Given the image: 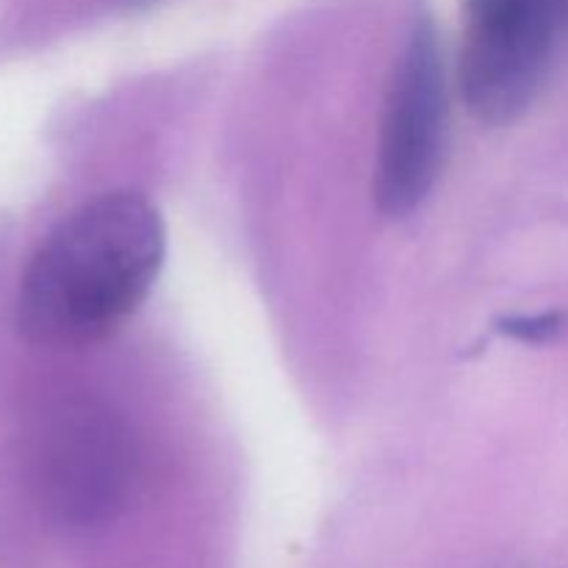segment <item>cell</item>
<instances>
[{"mask_svg":"<svg viewBox=\"0 0 568 568\" xmlns=\"http://www.w3.org/2000/svg\"><path fill=\"white\" fill-rule=\"evenodd\" d=\"M164 250V222L142 194L111 192L83 203L44 239L22 275V336L42 347L109 336L148 297Z\"/></svg>","mask_w":568,"mask_h":568,"instance_id":"1","label":"cell"},{"mask_svg":"<svg viewBox=\"0 0 568 568\" xmlns=\"http://www.w3.org/2000/svg\"><path fill=\"white\" fill-rule=\"evenodd\" d=\"M564 327V316L560 314H538V316H514V320L503 322V333L521 338V342L541 344L555 338Z\"/></svg>","mask_w":568,"mask_h":568,"instance_id":"5","label":"cell"},{"mask_svg":"<svg viewBox=\"0 0 568 568\" xmlns=\"http://www.w3.org/2000/svg\"><path fill=\"white\" fill-rule=\"evenodd\" d=\"M566 37L568 0H494L469 11L458 59V89L469 114L505 125L527 111Z\"/></svg>","mask_w":568,"mask_h":568,"instance_id":"2","label":"cell"},{"mask_svg":"<svg viewBox=\"0 0 568 568\" xmlns=\"http://www.w3.org/2000/svg\"><path fill=\"white\" fill-rule=\"evenodd\" d=\"M125 3H148V0H125Z\"/></svg>","mask_w":568,"mask_h":568,"instance_id":"6","label":"cell"},{"mask_svg":"<svg viewBox=\"0 0 568 568\" xmlns=\"http://www.w3.org/2000/svg\"><path fill=\"white\" fill-rule=\"evenodd\" d=\"M136 483V444L125 422L100 405L55 416L42 444L39 486L50 514L72 527H94L125 508Z\"/></svg>","mask_w":568,"mask_h":568,"instance_id":"4","label":"cell"},{"mask_svg":"<svg viewBox=\"0 0 568 568\" xmlns=\"http://www.w3.org/2000/svg\"><path fill=\"white\" fill-rule=\"evenodd\" d=\"M447 133V81L438 33L416 22L394 67L383 109L375 200L386 216H408L438 178Z\"/></svg>","mask_w":568,"mask_h":568,"instance_id":"3","label":"cell"}]
</instances>
